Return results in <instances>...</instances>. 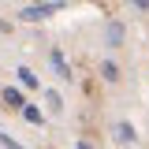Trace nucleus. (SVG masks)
Returning a JSON list of instances; mask_svg holds the SVG:
<instances>
[{
	"label": "nucleus",
	"mask_w": 149,
	"mask_h": 149,
	"mask_svg": "<svg viewBox=\"0 0 149 149\" xmlns=\"http://www.w3.org/2000/svg\"><path fill=\"white\" fill-rule=\"evenodd\" d=\"M60 4H30V8H22L19 11V19H26V22H37V19H45V15H52Z\"/></svg>",
	"instance_id": "f257e3e1"
},
{
	"label": "nucleus",
	"mask_w": 149,
	"mask_h": 149,
	"mask_svg": "<svg viewBox=\"0 0 149 149\" xmlns=\"http://www.w3.org/2000/svg\"><path fill=\"white\" fill-rule=\"evenodd\" d=\"M52 67L60 71V78H71V67H67V60H63V52H56V49H52Z\"/></svg>",
	"instance_id": "f03ea898"
},
{
	"label": "nucleus",
	"mask_w": 149,
	"mask_h": 149,
	"mask_svg": "<svg viewBox=\"0 0 149 149\" xmlns=\"http://www.w3.org/2000/svg\"><path fill=\"white\" fill-rule=\"evenodd\" d=\"M4 101H8L11 108H26V101H22V93H19V90H11V86L4 90Z\"/></svg>",
	"instance_id": "7ed1b4c3"
},
{
	"label": "nucleus",
	"mask_w": 149,
	"mask_h": 149,
	"mask_svg": "<svg viewBox=\"0 0 149 149\" xmlns=\"http://www.w3.org/2000/svg\"><path fill=\"white\" fill-rule=\"evenodd\" d=\"M116 138H119V142H134L138 134H134V127H130V123H116Z\"/></svg>",
	"instance_id": "20e7f679"
},
{
	"label": "nucleus",
	"mask_w": 149,
	"mask_h": 149,
	"mask_svg": "<svg viewBox=\"0 0 149 149\" xmlns=\"http://www.w3.org/2000/svg\"><path fill=\"white\" fill-rule=\"evenodd\" d=\"M19 82H22V86H30V90H34V86H37V74L30 71V67H19Z\"/></svg>",
	"instance_id": "39448f33"
},
{
	"label": "nucleus",
	"mask_w": 149,
	"mask_h": 149,
	"mask_svg": "<svg viewBox=\"0 0 149 149\" xmlns=\"http://www.w3.org/2000/svg\"><path fill=\"white\" fill-rule=\"evenodd\" d=\"M123 41V26L119 22H108V45H119Z\"/></svg>",
	"instance_id": "423d86ee"
},
{
	"label": "nucleus",
	"mask_w": 149,
	"mask_h": 149,
	"mask_svg": "<svg viewBox=\"0 0 149 149\" xmlns=\"http://www.w3.org/2000/svg\"><path fill=\"white\" fill-rule=\"evenodd\" d=\"M45 97H49V108H52V112H60V108H63V101H60V93H56V90H49Z\"/></svg>",
	"instance_id": "0eeeda50"
},
{
	"label": "nucleus",
	"mask_w": 149,
	"mask_h": 149,
	"mask_svg": "<svg viewBox=\"0 0 149 149\" xmlns=\"http://www.w3.org/2000/svg\"><path fill=\"white\" fill-rule=\"evenodd\" d=\"M101 71H104V78H108V82H116V78H119V67H116V63H104Z\"/></svg>",
	"instance_id": "6e6552de"
},
{
	"label": "nucleus",
	"mask_w": 149,
	"mask_h": 149,
	"mask_svg": "<svg viewBox=\"0 0 149 149\" xmlns=\"http://www.w3.org/2000/svg\"><path fill=\"white\" fill-rule=\"evenodd\" d=\"M22 116H26V119H30V123H41V112H37V108H30V104H26V108H22Z\"/></svg>",
	"instance_id": "1a4fd4ad"
},
{
	"label": "nucleus",
	"mask_w": 149,
	"mask_h": 149,
	"mask_svg": "<svg viewBox=\"0 0 149 149\" xmlns=\"http://www.w3.org/2000/svg\"><path fill=\"white\" fill-rule=\"evenodd\" d=\"M0 146H4V149H22L15 138H8V134H0Z\"/></svg>",
	"instance_id": "9d476101"
},
{
	"label": "nucleus",
	"mask_w": 149,
	"mask_h": 149,
	"mask_svg": "<svg viewBox=\"0 0 149 149\" xmlns=\"http://www.w3.org/2000/svg\"><path fill=\"white\" fill-rule=\"evenodd\" d=\"M134 8L138 11H149V0H134Z\"/></svg>",
	"instance_id": "9b49d317"
},
{
	"label": "nucleus",
	"mask_w": 149,
	"mask_h": 149,
	"mask_svg": "<svg viewBox=\"0 0 149 149\" xmlns=\"http://www.w3.org/2000/svg\"><path fill=\"white\" fill-rule=\"evenodd\" d=\"M78 149H93V146H90V142H78Z\"/></svg>",
	"instance_id": "f8f14e48"
}]
</instances>
